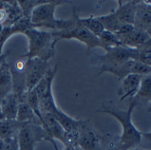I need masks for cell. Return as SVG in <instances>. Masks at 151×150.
<instances>
[{
  "mask_svg": "<svg viewBox=\"0 0 151 150\" xmlns=\"http://www.w3.org/2000/svg\"><path fill=\"white\" fill-rule=\"evenodd\" d=\"M139 2L140 1H128L124 4H122L121 1H118V8L113 11L122 24H134L135 14Z\"/></svg>",
  "mask_w": 151,
  "mask_h": 150,
  "instance_id": "obj_9",
  "label": "cell"
},
{
  "mask_svg": "<svg viewBox=\"0 0 151 150\" xmlns=\"http://www.w3.org/2000/svg\"><path fill=\"white\" fill-rule=\"evenodd\" d=\"M133 26L135 29L144 31L151 28V9L143 1H140L137 6Z\"/></svg>",
  "mask_w": 151,
  "mask_h": 150,
  "instance_id": "obj_11",
  "label": "cell"
},
{
  "mask_svg": "<svg viewBox=\"0 0 151 150\" xmlns=\"http://www.w3.org/2000/svg\"><path fill=\"white\" fill-rule=\"evenodd\" d=\"M102 150H124V149L122 147L117 139V141H111L110 143H109V145H107L105 148H102Z\"/></svg>",
  "mask_w": 151,
  "mask_h": 150,
  "instance_id": "obj_26",
  "label": "cell"
},
{
  "mask_svg": "<svg viewBox=\"0 0 151 150\" xmlns=\"http://www.w3.org/2000/svg\"><path fill=\"white\" fill-rule=\"evenodd\" d=\"M147 35H148V37L151 38V28H149L147 30Z\"/></svg>",
  "mask_w": 151,
  "mask_h": 150,
  "instance_id": "obj_32",
  "label": "cell"
},
{
  "mask_svg": "<svg viewBox=\"0 0 151 150\" xmlns=\"http://www.w3.org/2000/svg\"><path fill=\"white\" fill-rule=\"evenodd\" d=\"M13 86V77L9 65L3 63L0 66V99L10 93Z\"/></svg>",
  "mask_w": 151,
  "mask_h": 150,
  "instance_id": "obj_14",
  "label": "cell"
},
{
  "mask_svg": "<svg viewBox=\"0 0 151 150\" xmlns=\"http://www.w3.org/2000/svg\"><path fill=\"white\" fill-rule=\"evenodd\" d=\"M70 150H83L81 147H79L78 146H75V147H73V148H71Z\"/></svg>",
  "mask_w": 151,
  "mask_h": 150,
  "instance_id": "obj_31",
  "label": "cell"
},
{
  "mask_svg": "<svg viewBox=\"0 0 151 150\" xmlns=\"http://www.w3.org/2000/svg\"><path fill=\"white\" fill-rule=\"evenodd\" d=\"M50 69L47 61L34 58L28 59L26 72H25V85L27 93L34 89L37 83L45 77Z\"/></svg>",
  "mask_w": 151,
  "mask_h": 150,
  "instance_id": "obj_7",
  "label": "cell"
},
{
  "mask_svg": "<svg viewBox=\"0 0 151 150\" xmlns=\"http://www.w3.org/2000/svg\"><path fill=\"white\" fill-rule=\"evenodd\" d=\"M17 2L22 12L23 17L29 18L34 8L38 5H40L43 1H17Z\"/></svg>",
  "mask_w": 151,
  "mask_h": 150,
  "instance_id": "obj_23",
  "label": "cell"
},
{
  "mask_svg": "<svg viewBox=\"0 0 151 150\" xmlns=\"http://www.w3.org/2000/svg\"><path fill=\"white\" fill-rule=\"evenodd\" d=\"M4 142H5V150H19L17 136L9 138L4 140Z\"/></svg>",
  "mask_w": 151,
  "mask_h": 150,
  "instance_id": "obj_24",
  "label": "cell"
},
{
  "mask_svg": "<svg viewBox=\"0 0 151 150\" xmlns=\"http://www.w3.org/2000/svg\"><path fill=\"white\" fill-rule=\"evenodd\" d=\"M52 34L57 42L61 39H76L81 43H84L89 50L96 47L101 48V44L99 37L90 32L86 28L80 25L78 22L76 26L71 29L62 31H52Z\"/></svg>",
  "mask_w": 151,
  "mask_h": 150,
  "instance_id": "obj_6",
  "label": "cell"
},
{
  "mask_svg": "<svg viewBox=\"0 0 151 150\" xmlns=\"http://www.w3.org/2000/svg\"><path fill=\"white\" fill-rule=\"evenodd\" d=\"M131 74L138 75L140 77H146L151 75V67L140 62L139 60H132L131 62Z\"/></svg>",
  "mask_w": 151,
  "mask_h": 150,
  "instance_id": "obj_21",
  "label": "cell"
},
{
  "mask_svg": "<svg viewBox=\"0 0 151 150\" xmlns=\"http://www.w3.org/2000/svg\"><path fill=\"white\" fill-rule=\"evenodd\" d=\"M65 150H70V149H69V148H67V147H66V148H65Z\"/></svg>",
  "mask_w": 151,
  "mask_h": 150,
  "instance_id": "obj_36",
  "label": "cell"
},
{
  "mask_svg": "<svg viewBox=\"0 0 151 150\" xmlns=\"http://www.w3.org/2000/svg\"><path fill=\"white\" fill-rule=\"evenodd\" d=\"M147 111H148V112H151V104H149V107H148V108H147Z\"/></svg>",
  "mask_w": 151,
  "mask_h": 150,
  "instance_id": "obj_34",
  "label": "cell"
},
{
  "mask_svg": "<svg viewBox=\"0 0 151 150\" xmlns=\"http://www.w3.org/2000/svg\"><path fill=\"white\" fill-rule=\"evenodd\" d=\"M0 150H5V142L2 139H0Z\"/></svg>",
  "mask_w": 151,
  "mask_h": 150,
  "instance_id": "obj_30",
  "label": "cell"
},
{
  "mask_svg": "<svg viewBox=\"0 0 151 150\" xmlns=\"http://www.w3.org/2000/svg\"><path fill=\"white\" fill-rule=\"evenodd\" d=\"M20 104V98L15 93H10L1 100L0 107L6 119L15 120L17 116L18 107Z\"/></svg>",
  "mask_w": 151,
  "mask_h": 150,
  "instance_id": "obj_12",
  "label": "cell"
},
{
  "mask_svg": "<svg viewBox=\"0 0 151 150\" xmlns=\"http://www.w3.org/2000/svg\"><path fill=\"white\" fill-rule=\"evenodd\" d=\"M132 150H143V149H139V148H133V149H132Z\"/></svg>",
  "mask_w": 151,
  "mask_h": 150,
  "instance_id": "obj_35",
  "label": "cell"
},
{
  "mask_svg": "<svg viewBox=\"0 0 151 150\" xmlns=\"http://www.w3.org/2000/svg\"><path fill=\"white\" fill-rule=\"evenodd\" d=\"M96 17L102 24L104 29L112 33H116L122 25V23L118 21L116 16L115 15L114 11L110 12L109 14L106 15H101V16H96Z\"/></svg>",
  "mask_w": 151,
  "mask_h": 150,
  "instance_id": "obj_18",
  "label": "cell"
},
{
  "mask_svg": "<svg viewBox=\"0 0 151 150\" xmlns=\"http://www.w3.org/2000/svg\"><path fill=\"white\" fill-rule=\"evenodd\" d=\"M78 146L83 150H102L101 138L96 131L88 126L86 122L82 121L78 128Z\"/></svg>",
  "mask_w": 151,
  "mask_h": 150,
  "instance_id": "obj_8",
  "label": "cell"
},
{
  "mask_svg": "<svg viewBox=\"0 0 151 150\" xmlns=\"http://www.w3.org/2000/svg\"><path fill=\"white\" fill-rule=\"evenodd\" d=\"M78 138H79V133L78 130L76 131H66L64 135V139H63V144L67 148H73L78 146Z\"/></svg>",
  "mask_w": 151,
  "mask_h": 150,
  "instance_id": "obj_22",
  "label": "cell"
},
{
  "mask_svg": "<svg viewBox=\"0 0 151 150\" xmlns=\"http://www.w3.org/2000/svg\"><path fill=\"white\" fill-rule=\"evenodd\" d=\"M133 50L141 54L151 55V38H149L146 43H144L143 44H141L140 46H139L138 48L133 49Z\"/></svg>",
  "mask_w": 151,
  "mask_h": 150,
  "instance_id": "obj_25",
  "label": "cell"
},
{
  "mask_svg": "<svg viewBox=\"0 0 151 150\" xmlns=\"http://www.w3.org/2000/svg\"><path fill=\"white\" fill-rule=\"evenodd\" d=\"M100 42L101 44V48L107 51L109 48L116 47V46H121L122 44L119 41L118 37L115 33L104 30L99 37Z\"/></svg>",
  "mask_w": 151,
  "mask_h": 150,
  "instance_id": "obj_20",
  "label": "cell"
},
{
  "mask_svg": "<svg viewBox=\"0 0 151 150\" xmlns=\"http://www.w3.org/2000/svg\"><path fill=\"white\" fill-rule=\"evenodd\" d=\"M15 120L19 123H40V121L36 116V115L34 114L33 110L27 103V101H20L18 111H17V116Z\"/></svg>",
  "mask_w": 151,
  "mask_h": 150,
  "instance_id": "obj_15",
  "label": "cell"
},
{
  "mask_svg": "<svg viewBox=\"0 0 151 150\" xmlns=\"http://www.w3.org/2000/svg\"><path fill=\"white\" fill-rule=\"evenodd\" d=\"M145 4H147L149 7H150V9H151V1H143Z\"/></svg>",
  "mask_w": 151,
  "mask_h": 150,
  "instance_id": "obj_33",
  "label": "cell"
},
{
  "mask_svg": "<svg viewBox=\"0 0 151 150\" xmlns=\"http://www.w3.org/2000/svg\"><path fill=\"white\" fill-rule=\"evenodd\" d=\"M134 99H139L147 101L151 104V75L150 76L142 77L139 88Z\"/></svg>",
  "mask_w": 151,
  "mask_h": 150,
  "instance_id": "obj_19",
  "label": "cell"
},
{
  "mask_svg": "<svg viewBox=\"0 0 151 150\" xmlns=\"http://www.w3.org/2000/svg\"><path fill=\"white\" fill-rule=\"evenodd\" d=\"M149 38L150 37H148L147 31L134 29L130 34L119 37L118 39L123 46H125L130 49H136L144 43H146Z\"/></svg>",
  "mask_w": 151,
  "mask_h": 150,
  "instance_id": "obj_13",
  "label": "cell"
},
{
  "mask_svg": "<svg viewBox=\"0 0 151 150\" xmlns=\"http://www.w3.org/2000/svg\"><path fill=\"white\" fill-rule=\"evenodd\" d=\"M131 49L125 46L109 48L103 55L96 56L98 76L104 72L111 73L120 80L131 74Z\"/></svg>",
  "mask_w": 151,
  "mask_h": 150,
  "instance_id": "obj_3",
  "label": "cell"
},
{
  "mask_svg": "<svg viewBox=\"0 0 151 150\" xmlns=\"http://www.w3.org/2000/svg\"><path fill=\"white\" fill-rule=\"evenodd\" d=\"M62 4V1H43L32 11L29 21L33 28H45L52 31H62L73 29L77 24L78 15L74 14L73 18L58 20L54 16L55 9Z\"/></svg>",
  "mask_w": 151,
  "mask_h": 150,
  "instance_id": "obj_2",
  "label": "cell"
},
{
  "mask_svg": "<svg viewBox=\"0 0 151 150\" xmlns=\"http://www.w3.org/2000/svg\"><path fill=\"white\" fill-rule=\"evenodd\" d=\"M21 123L16 120L5 119L0 122V139L6 140L9 138L17 136Z\"/></svg>",
  "mask_w": 151,
  "mask_h": 150,
  "instance_id": "obj_16",
  "label": "cell"
},
{
  "mask_svg": "<svg viewBox=\"0 0 151 150\" xmlns=\"http://www.w3.org/2000/svg\"><path fill=\"white\" fill-rule=\"evenodd\" d=\"M5 119H6V117H5V116H4V114H3V111H2L1 107H0V122H2V121L5 120Z\"/></svg>",
  "mask_w": 151,
  "mask_h": 150,
  "instance_id": "obj_29",
  "label": "cell"
},
{
  "mask_svg": "<svg viewBox=\"0 0 151 150\" xmlns=\"http://www.w3.org/2000/svg\"><path fill=\"white\" fill-rule=\"evenodd\" d=\"M7 21V14L4 7V2L0 6V26H2Z\"/></svg>",
  "mask_w": 151,
  "mask_h": 150,
  "instance_id": "obj_27",
  "label": "cell"
},
{
  "mask_svg": "<svg viewBox=\"0 0 151 150\" xmlns=\"http://www.w3.org/2000/svg\"><path fill=\"white\" fill-rule=\"evenodd\" d=\"M141 136H142V139H145L149 143H151V131H149V132H141Z\"/></svg>",
  "mask_w": 151,
  "mask_h": 150,
  "instance_id": "obj_28",
  "label": "cell"
},
{
  "mask_svg": "<svg viewBox=\"0 0 151 150\" xmlns=\"http://www.w3.org/2000/svg\"><path fill=\"white\" fill-rule=\"evenodd\" d=\"M24 35L29 39V50L23 56L27 59H39L47 61L54 56V47L57 43L52 31L29 29Z\"/></svg>",
  "mask_w": 151,
  "mask_h": 150,
  "instance_id": "obj_4",
  "label": "cell"
},
{
  "mask_svg": "<svg viewBox=\"0 0 151 150\" xmlns=\"http://www.w3.org/2000/svg\"><path fill=\"white\" fill-rule=\"evenodd\" d=\"M77 22L80 25H82L85 28H86L90 32H92L96 37H99L105 30L103 26H102V24L98 20V18L96 16H93V15H91V16L86 17V18L78 17Z\"/></svg>",
  "mask_w": 151,
  "mask_h": 150,
  "instance_id": "obj_17",
  "label": "cell"
},
{
  "mask_svg": "<svg viewBox=\"0 0 151 150\" xmlns=\"http://www.w3.org/2000/svg\"><path fill=\"white\" fill-rule=\"evenodd\" d=\"M137 105L138 100L132 98V100L129 104V108L125 110L110 107H104L98 110V112L112 116L120 123L122 126V134L118 137V141L124 150L136 148L142 139L141 132L136 128L132 120V112Z\"/></svg>",
  "mask_w": 151,
  "mask_h": 150,
  "instance_id": "obj_1",
  "label": "cell"
},
{
  "mask_svg": "<svg viewBox=\"0 0 151 150\" xmlns=\"http://www.w3.org/2000/svg\"><path fill=\"white\" fill-rule=\"evenodd\" d=\"M41 140L50 141L55 150H59L55 142H53L42 127L40 123H21L18 134L17 141L19 150H34L35 146Z\"/></svg>",
  "mask_w": 151,
  "mask_h": 150,
  "instance_id": "obj_5",
  "label": "cell"
},
{
  "mask_svg": "<svg viewBox=\"0 0 151 150\" xmlns=\"http://www.w3.org/2000/svg\"><path fill=\"white\" fill-rule=\"evenodd\" d=\"M142 77L134 74H129L122 79L121 88L118 92L120 100H124L126 98H134L141 82Z\"/></svg>",
  "mask_w": 151,
  "mask_h": 150,
  "instance_id": "obj_10",
  "label": "cell"
}]
</instances>
